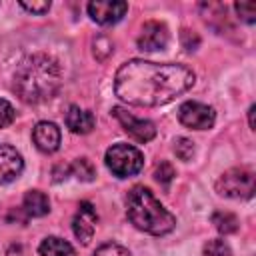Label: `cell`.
<instances>
[{"mask_svg": "<svg viewBox=\"0 0 256 256\" xmlns=\"http://www.w3.org/2000/svg\"><path fill=\"white\" fill-rule=\"evenodd\" d=\"M194 72L184 64H156L148 60H128L114 76L116 96L130 106H162L194 86Z\"/></svg>", "mask_w": 256, "mask_h": 256, "instance_id": "cell-1", "label": "cell"}, {"mask_svg": "<svg viewBox=\"0 0 256 256\" xmlns=\"http://www.w3.org/2000/svg\"><path fill=\"white\" fill-rule=\"evenodd\" d=\"M62 82L60 64L48 54L28 56L14 74V92L28 104L50 100Z\"/></svg>", "mask_w": 256, "mask_h": 256, "instance_id": "cell-2", "label": "cell"}, {"mask_svg": "<svg viewBox=\"0 0 256 256\" xmlns=\"http://www.w3.org/2000/svg\"><path fill=\"white\" fill-rule=\"evenodd\" d=\"M126 216L128 220L142 232L162 236L174 230L176 218L170 210H166L156 196L144 188L134 186L126 196Z\"/></svg>", "mask_w": 256, "mask_h": 256, "instance_id": "cell-3", "label": "cell"}, {"mask_svg": "<svg viewBox=\"0 0 256 256\" xmlns=\"http://www.w3.org/2000/svg\"><path fill=\"white\" fill-rule=\"evenodd\" d=\"M106 166L108 170L118 176V178H130L134 174H138L144 166V156L142 152L132 146V144H114L106 150Z\"/></svg>", "mask_w": 256, "mask_h": 256, "instance_id": "cell-4", "label": "cell"}, {"mask_svg": "<svg viewBox=\"0 0 256 256\" xmlns=\"http://www.w3.org/2000/svg\"><path fill=\"white\" fill-rule=\"evenodd\" d=\"M216 192L226 198H252L254 172L250 168H230L216 180Z\"/></svg>", "mask_w": 256, "mask_h": 256, "instance_id": "cell-5", "label": "cell"}, {"mask_svg": "<svg viewBox=\"0 0 256 256\" xmlns=\"http://www.w3.org/2000/svg\"><path fill=\"white\" fill-rule=\"evenodd\" d=\"M178 120L192 130H208L214 126L216 112L212 106L202 102H184L178 108Z\"/></svg>", "mask_w": 256, "mask_h": 256, "instance_id": "cell-6", "label": "cell"}, {"mask_svg": "<svg viewBox=\"0 0 256 256\" xmlns=\"http://www.w3.org/2000/svg\"><path fill=\"white\" fill-rule=\"evenodd\" d=\"M112 114H114V118L120 122V126L124 128V132L128 134V136H132L136 142H150L154 136H156V126L150 122V120H144V118H136V116H132L128 110H124V108H120V106H116V108H112Z\"/></svg>", "mask_w": 256, "mask_h": 256, "instance_id": "cell-7", "label": "cell"}, {"mask_svg": "<svg viewBox=\"0 0 256 256\" xmlns=\"http://www.w3.org/2000/svg\"><path fill=\"white\" fill-rule=\"evenodd\" d=\"M88 14L98 24H116L128 12V4L122 0H92L88 2Z\"/></svg>", "mask_w": 256, "mask_h": 256, "instance_id": "cell-8", "label": "cell"}, {"mask_svg": "<svg viewBox=\"0 0 256 256\" xmlns=\"http://www.w3.org/2000/svg\"><path fill=\"white\" fill-rule=\"evenodd\" d=\"M168 28L164 22L158 20H148L144 22L140 34H138V48L144 52H156V50H164L168 44Z\"/></svg>", "mask_w": 256, "mask_h": 256, "instance_id": "cell-9", "label": "cell"}, {"mask_svg": "<svg viewBox=\"0 0 256 256\" xmlns=\"http://www.w3.org/2000/svg\"><path fill=\"white\" fill-rule=\"evenodd\" d=\"M96 222H98V214H96L94 206L90 202H80L78 212L72 220V230L82 244H88L92 240V236L96 232Z\"/></svg>", "mask_w": 256, "mask_h": 256, "instance_id": "cell-10", "label": "cell"}, {"mask_svg": "<svg viewBox=\"0 0 256 256\" xmlns=\"http://www.w3.org/2000/svg\"><path fill=\"white\" fill-rule=\"evenodd\" d=\"M24 170V160L22 154L10 146L0 142V184H8L16 180Z\"/></svg>", "mask_w": 256, "mask_h": 256, "instance_id": "cell-11", "label": "cell"}, {"mask_svg": "<svg viewBox=\"0 0 256 256\" xmlns=\"http://www.w3.org/2000/svg\"><path fill=\"white\" fill-rule=\"evenodd\" d=\"M32 140L36 144L38 150L50 154V152H56L58 146H60V128L54 124V122H48V120H42L34 126L32 130Z\"/></svg>", "mask_w": 256, "mask_h": 256, "instance_id": "cell-12", "label": "cell"}, {"mask_svg": "<svg viewBox=\"0 0 256 256\" xmlns=\"http://www.w3.org/2000/svg\"><path fill=\"white\" fill-rule=\"evenodd\" d=\"M66 126L74 134H88L96 126V118L90 110H82L78 106H70L66 112Z\"/></svg>", "mask_w": 256, "mask_h": 256, "instance_id": "cell-13", "label": "cell"}, {"mask_svg": "<svg viewBox=\"0 0 256 256\" xmlns=\"http://www.w3.org/2000/svg\"><path fill=\"white\" fill-rule=\"evenodd\" d=\"M22 210L32 216V218H38V216H44L50 212V200L44 192L40 190H28L24 194V200H22Z\"/></svg>", "mask_w": 256, "mask_h": 256, "instance_id": "cell-14", "label": "cell"}, {"mask_svg": "<svg viewBox=\"0 0 256 256\" xmlns=\"http://www.w3.org/2000/svg\"><path fill=\"white\" fill-rule=\"evenodd\" d=\"M38 254L40 256H76V250L72 248L70 242H66L58 236H48L40 242Z\"/></svg>", "mask_w": 256, "mask_h": 256, "instance_id": "cell-15", "label": "cell"}, {"mask_svg": "<svg viewBox=\"0 0 256 256\" xmlns=\"http://www.w3.org/2000/svg\"><path fill=\"white\" fill-rule=\"evenodd\" d=\"M212 224L220 234H232L238 230V218L232 212H214Z\"/></svg>", "mask_w": 256, "mask_h": 256, "instance_id": "cell-16", "label": "cell"}, {"mask_svg": "<svg viewBox=\"0 0 256 256\" xmlns=\"http://www.w3.org/2000/svg\"><path fill=\"white\" fill-rule=\"evenodd\" d=\"M70 172H72L78 180H82V182H92L94 176H96V170H94V166H92V162H90L88 158H78V160H74V164H70Z\"/></svg>", "mask_w": 256, "mask_h": 256, "instance_id": "cell-17", "label": "cell"}, {"mask_svg": "<svg viewBox=\"0 0 256 256\" xmlns=\"http://www.w3.org/2000/svg\"><path fill=\"white\" fill-rule=\"evenodd\" d=\"M204 256H232V250L224 240L214 238L204 244Z\"/></svg>", "mask_w": 256, "mask_h": 256, "instance_id": "cell-18", "label": "cell"}, {"mask_svg": "<svg viewBox=\"0 0 256 256\" xmlns=\"http://www.w3.org/2000/svg\"><path fill=\"white\" fill-rule=\"evenodd\" d=\"M234 10L238 12V18L244 20L246 24L256 22V2H236Z\"/></svg>", "mask_w": 256, "mask_h": 256, "instance_id": "cell-19", "label": "cell"}, {"mask_svg": "<svg viewBox=\"0 0 256 256\" xmlns=\"http://www.w3.org/2000/svg\"><path fill=\"white\" fill-rule=\"evenodd\" d=\"M94 256H132L128 248H124L122 244H116V242H108V244H102Z\"/></svg>", "mask_w": 256, "mask_h": 256, "instance_id": "cell-20", "label": "cell"}, {"mask_svg": "<svg viewBox=\"0 0 256 256\" xmlns=\"http://www.w3.org/2000/svg\"><path fill=\"white\" fill-rule=\"evenodd\" d=\"M174 152L180 160H190L194 156V142L188 138H178L174 142Z\"/></svg>", "mask_w": 256, "mask_h": 256, "instance_id": "cell-21", "label": "cell"}, {"mask_svg": "<svg viewBox=\"0 0 256 256\" xmlns=\"http://www.w3.org/2000/svg\"><path fill=\"white\" fill-rule=\"evenodd\" d=\"M14 118H16L14 106H12L8 100L0 98V128H8V126L14 122Z\"/></svg>", "mask_w": 256, "mask_h": 256, "instance_id": "cell-22", "label": "cell"}, {"mask_svg": "<svg viewBox=\"0 0 256 256\" xmlns=\"http://www.w3.org/2000/svg\"><path fill=\"white\" fill-rule=\"evenodd\" d=\"M154 176H156V180H158L160 184L168 186V184L172 182V178L176 176V172H174V168H172V164H170V162H160V166L156 168Z\"/></svg>", "mask_w": 256, "mask_h": 256, "instance_id": "cell-23", "label": "cell"}, {"mask_svg": "<svg viewBox=\"0 0 256 256\" xmlns=\"http://www.w3.org/2000/svg\"><path fill=\"white\" fill-rule=\"evenodd\" d=\"M20 6L32 14H44L50 10V2L48 0H42V2H20Z\"/></svg>", "mask_w": 256, "mask_h": 256, "instance_id": "cell-24", "label": "cell"}, {"mask_svg": "<svg viewBox=\"0 0 256 256\" xmlns=\"http://www.w3.org/2000/svg\"><path fill=\"white\" fill-rule=\"evenodd\" d=\"M182 44H184V48H186L188 52H192V50L198 48L200 38H198L194 32H190V30H182Z\"/></svg>", "mask_w": 256, "mask_h": 256, "instance_id": "cell-25", "label": "cell"}, {"mask_svg": "<svg viewBox=\"0 0 256 256\" xmlns=\"http://www.w3.org/2000/svg\"><path fill=\"white\" fill-rule=\"evenodd\" d=\"M254 112H256V106L252 104L250 110H248V122H250V128H252V130H254Z\"/></svg>", "mask_w": 256, "mask_h": 256, "instance_id": "cell-26", "label": "cell"}]
</instances>
